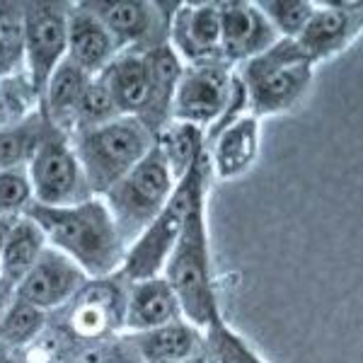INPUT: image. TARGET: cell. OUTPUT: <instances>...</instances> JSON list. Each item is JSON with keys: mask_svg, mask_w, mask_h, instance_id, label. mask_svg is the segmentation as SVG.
<instances>
[{"mask_svg": "<svg viewBox=\"0 0 363 363\" xmlns=\"http://www.w3.org/2000/svg\"><path fill=\"white\" fill-rule=\"evenodd\" d=\"M208 165L199 174L189 213L184 218L182 233L172 247L162 277L174 291L182 308V318L206 332L216 322L225 320L220 310L218 289H216L213 255L208 235Z\"/></svg>", "mask_w": 363, "mask_h": 363, "instance_id": "6da1fadb", "label": "cell"}, {"mask_svg": "<svg viewBox=\"0 0 363 363\" xmlns=\"http://www.w3.org/2000/svg\"><path fill=\"white\" fill-rule=\"evenodd\" d=\"M25 216L37 223L46 245L73 259L87 279L112 277L124 264L126 242L102 196L58 208L32 203Z\"/></svg>", "mask_w": 363, "mask_h": 363, "instance_id": "7a4b0ae2", "label": "cell"}, {"mask_svg": "<svg viewBox=\"0 0 363 363\" xmlns=\"http://www.w3.org/2000/svg\"><path fill=\"white\" fill-rule=\"evenodd\" d=\"M235 75L245 92L247 112L262 121L294 112L313 85L315 66L294 39H279L264 54L238 66Z\"/></svg>", "mask_w": 363, "mask_h": 363, "instance_id": "3957f363", "label": "cell"}, {"mask_svg": "<svg viewBox=\"0 0 363 363\" xmlns=\"http://www.w3.org/2000/svg\"><path fill=\"white\" fill-rule=\"evenodd\" d=\"M92 196H104L153 148V133L136 116H119L70 136Z\"/></svg>", "mask_w": 363, "mask_h": 363, "instance_id": "277c9868", "label": "cell"}, {"mask_svg": "<svg viewBox=\"0 0 363 363\" xmlns=\"http://www.w3.org/2000/svg\"><path fill=\"white\" fill-rule=\"evenodd\" d=\"M242 114L247 102L235 68L220 61L184 66L172 99V121L201 128L208 138Z\"/></svg>", "mask_w": 363, "mask_h": 363, "instance_id": "5b68a950", "label": "cell"}, {"mask_svg": "<svg viewBox=\"0 0 363 363\" xmlns=\"http://www.w3.org/2000/svg\"><path fill=\"white\" fill-rule=\"evenodd\" d=\"M174 186L177 179L172 177L157 150L150 148V153L102 196L126 247L165 208Z\"/></svg>", "mask_w": 363, "mask_h": 363, "instance_id": "8992f818", "label": "cell"}, {"mask_svg": "<svg viewBox=\"0 0 363 363\" xmlns=\"http://www.w3.org/2000/svg\"><path fill=\"white\" fill-rule=\"evenodd\" d=\"M126 294L128 281L119 272L112 277L87 279L70 303L51 315L49 325L70 342H95L126 335Z\"/></svg>", "mask_w": 363, "mask_h": 363, "instance_id": "52a82bcc", "label": "cell"}, {"mask_svg": "<svg viewBox=\"0 0 363 363\" xmlns=\"http://www.w3.org/2000/svg\"><path fill=\"white\" fill-rule=\"evenodd\" d=\"M203 167H206V153L189 169V174H184L177 182L169 201L153 218V223L126 247L124 264L119 269V274L126 281L162 277V269H165L169 255H172V247L182 233L186 213H189L191 194H194L196 179L203 172Z\"/></svg>", "mask_w": 363, "mask_h": 363, "instance_id": "ba28073f", "label": "cell"}, {"mask_svg": "<svg viewBox=\"0 0 363 363\" xmlns=\"http://www.w3.org/2000/svg\"><path fill=\"white\" fill-rule=\"evenodd\" d=\"M27 177L32 186V203L39 206H73L92 196L70 136L58 131L51 133L27 162Z\"/></svg>", "mask_w": 363, "mask_h": 363, "instance_id": "9c48e42d", "label": "cell"}, {"mask_svg": "<svg viewBox=\"0 0 363 363\" xmlns=\"http://www.w3.org/2000/svg\"><path fill=\"white\" fill-rule=\"evenodd\" d=\"M97 17L114 39L119 51H145L167 44L169 20H172L174 5L165 3H145V0H116V3H83Z\"/></svg>", "mask_w": 363, "mask_h": 363, "instance_id": "30bf717a", "label": "cell"}, {"mask_svg": "<svg viewBox=\"0 0 363 363\" xmlns=\"http://www.w3.org/2000/svg\"><path fill=\"white\" fill-rule=\"evenodd\" d=\"M70 3H22L25 17V73L42 95L46 80L66 58Z\"/></svg>", "mask_w": 363, "mask_h": 363, "instance_id": "8fae6325", "label": "cell"}, {"mask_svg": "<svg viewBox=\"0 0 363 363\" xmlns=\"http://www.w3.org/2000/svg\"><path fill=\"white\" fill-rule=\"evenodd\" d=\"M363 32V5L351 3H315V10L303 32L294 42L315 68L335 61Z\"/></svg>", "mask_w": 363, "mask_h": 363, "instance_id": "7c38bea8", "label": "cell"}, {"mask_svg": "<svg viewBox=\"0 0 363 363\" xmlns=\"http://www.w3.org/2000/svg\"><path fill=\"white\" fill-rule=\"evenodd\" d=\"M85 284L87 274L83 269L73 259H68L66 255L46 245L32 269L27 272V277L22 279V284L17 286L15 298L29 303L46 315H54L56 310L70 303V298Z\"/></svg>", "mask_w": 363, "mask_h": 363, "instance_id": "4fadbf2b", "label": "cell"}, {"mask_svg": "<svg viewBox=\"0 0 363 363\" xmlns=\"http://www.w3.org/2000/svg\"><path fill=\"white\" fill-rule=\"evenodd\" d=\"M167 44L184 66L223 63L218 3H177L169 20Z\"/></svg>", "mask_w": 363, "mask_h": 363, "instance_id": "5bb4252c", "label": "cell"}, {"mask_svg": "<svg viewBox=\"0 0 363 363\" xmlns=\"http://www.w3.org/2000/svg\"><path fill=\"white\" fill-rule=\"evenodd\" d=\"M218 17L220 58L230 68L242 66L279 42V34L257 3H218Z\"/></svg>", "mask_w": 363, "mask_h": 363, "instance_id": "9a60e30c", "label": "cell"}, {"mask_svg": "<svg viewBox=\"0 0 363 363\" xmlns=\"http://www.w3.org/2000/svg\"><path fill=\"white\" fill-rule=\"evenodd\" d=\"M262 121L250 112L206 138L208 172L220 182L240 179L259 160Z\"/></svg>", "mask_w": 363, "mask_h": 363, "instance_id": "2e32d148", "label": "cell"}, {"mask_svg": "<svg viewBox=\"0 0 363 363\" xmlns=\"http://www.w3.org/2000/svg\"><path fill=\"white\" fill-rule=\"evenodd\" d=\"M177 320L184 318H182L177 296L169 289L165 277L128 281L126 325H124L126 335L157 330V327H165L169 322H177Z\"/></svg>", "mask_w": 363, "mask_h": 363, "instance_id": "e0dca14e", "label": "cell"}, {"mask_svg": "<svg viewBox=\"0 0 363 363\" xmlns=\"http://www.w3.org/2000/svg\"><path fill=\"white\" fill-rule=\"evenodd\" d=\"M119 54L114 39L104 29L102 22L97 20L83 3L70 5L68 10V46L66 58L75 63L87 75H99L109 66V61Z\"/></svg>", "mask_w": 363, "mask_h": 363, "instance_id": "ac0fdd59", "label": "cell"}, {"mask_svg": "<svg viewBox=\"0 0 363 363\" xmlns=\"http://www.w3.org/2000/svg\"><path fill=\"white\" fill-rule=\"evenodd\" d=\"M143 56L145 66H148V95H145V107L138 121L155 136L167 121H172V99L184 63L169 49V44L155 46Z\"/></svg>", "mask_w": 363, "mask_h": 363, "instance_id": "d6986e66", "label": "cell"}, {"mask_svg": "<svg viewBox=\"0 0 363 363\" xmlns=\"http://www.w3.org/2000/svg\"><path fill=\"white\" fill-rule=\"evenodd\" d=\"M92 75L80 70L75 63L63 58L58 68L46 80L42 95H39V112L51 128L63 136H73L75 131V112H78L80 97L90 85Z\"/></svg>", "mask_w": 363, "mask_h": 363, "instance_id": "ffe728a7", "label": "cell"}, {"mask_svg": "<svg viewBox=\"0 0 363 363\" xmlns=\"http://www.w3.org/2000/svg\"><path fill=\"white\" fill-rule=\"evenodd\" d=\"M140 363H186L206 351L203 332L186 320L128 335Z\"/></svg>", "mask_w": 363, "mask_h": 363, "instance_id": "44dd1931", "label": "cell"}, {"mask_svg": "<svg viewBox=\"0 0 363 363\" xmlns=\"http://www.w3.org/2000/svg\"><path fill=\"white\" fill-rule=\"evenodd\" d=\"M95 78L107 87L121 116H140L148 95V66L136 51H119Z\"/></svg>", "mask_w": 363, "mask_h": 363, "instance_id": "7402d4cb", "label": "cell"}, {"mask_svg": "<svg viewBox=\"0 0 363 363\" xmlns=\"http://www.w3.org/2000/svg\"><path fill=\"white\" fill-rule=\"evenodd\" d=\"M46 247V240L37 223L22 216L10 225V233L5 238V245L0 250V294L15 296L17 286L27 277V272L37 262Z\"/></svg>", "mask_w": 363, "mask_h": 363, "instance_id": "603a6c76", "label": "cell"}, {"mask_svg": "<svg viewBox=\"0 0 363 363\" xmlns=\"http://www.w3.org/2000/svg\"><path fill=\"white\" fill-rule=\"evenodd\" d=\"M153 148L172 172V177L179 182L206 153V133L182 121H167L153 136Z\"/></svg>", "mask_w": 363, "mask_h": 363, "instance_id": "cb8c5ba5", "label": "cell"}, {"mask_svg": "<svg viewBox=\"0 0 363 363\" xmlns=\"http://www.w3.org/2000/svg\"><path fill=\"white\" fill-rule=\"evenodd\" d=\"M51 133L54 128L42 116L39 107L22 119L0 126V169L27 167V162Z\"/></svg>", "mask_w": 363, "mask_h": 363, "instance_id": "d4e9b609", "label": "cell"}, {"mask_svg": "<svg viewBox=\"0 0 363 363\" xmlns=\"http://www.w3.org/2000/svg\"><path fill=\"white\" fill-rule=\"evenodd\" d=\"M49 318L51 315L13 298L0 318V347L25 351L44 335V330L49 327Z\"/></svg>", "mask_w": 363, "mask_h": 363, "instance_id": "484cf974", "label": "cell"}, {"mask_svg": "<svg viewBox=\"0 0 363 363\" xmlns=\"http://www.w3.org/2000/svg\"><path fill=\"white\" fill-rule=\"evenodd\" d=\"M25 73L22 3H0V80Z\"/></svg>", "mask_w": 363, "mask_h": 363, "instance_id": "4316f807", "label": "cell"}, {"mask_svg": "<svg viewBox=\"0 0 363 363\" xmlns=\"http://www.w3.org/2000/svg\"><path fill=\"white\" fill-rule=\"evenodd\" d=\"M203 337H206V351L211 359H213V363H269L264 356L252 347L238 330H233L225 320L208 327V330L203 332Z\"/></svg>", "mask_w": 363, "mask_h": 363, "instance_id": "83f0119b", "label": "cell"}, {"mask_svg": "<svg viewBox=\"0 0 363 363\" xmlns=\"http://www.w3.org/2000/svg\"><path fill=\"white\" fill-rule=\"evenodd\" d=\"M257 5L279 39H296L315 10L313 0H259Z\"/></svg>", "mask_w": 363, "mask_h": 363, "instance_id": "f1b7e54d", "label": "cell"}, {"mask_svg": "<svg viewBox=\"0 0 363 363\" xmlns=\"http://www.w3.org/2000/svg\"><path fill=\"white\" fill-rule=\"evenodd\" d=\"M119 116L121 114H119V109H116L112 95L107 92V87L99 83L97 78H92L90 85L85 87L83 97H80L78 112H75V131L109 124V121L119 119Z\"/></svg>", "mask_w": 363, "mask_h": 363, "instance_id": "f546056e", "label": "cell"}, {"mask_svg": "<svg viewBox=\"0 0 363 363\" xmlns=\"http://www.w3.org/2000/svg\"><path fill=\"white\" fill-rule=\"evenodd\" d=\"M32 186H29L27 167L0 169V218L17 220L32 206Z\"/></svg>", "mask_w": 363, "mask_h": 363, "instance_id": "4dcf8cb0", "label": "cell"}, {"mask_svg": "<svg viewBox=\"0 0 363 363\" xmlns=\"http://www.w3.org/2000/svg\"><path fill=\"white\" fill-rule=\"evenodd\" d=\"M0 363H27V361H25V354H22V351L0 347Z\"/></svg>", "mask_w": 363, "mask_h": 363, "instance_id": "1f68e13d", "label": "cell"}, {"mask_svg": "<svg viewBox=\"0 0 363 363\" xmlns=\"http://www.w3.org/2000/svg\"><path fill=\"white\" fill-rule=\"evenodd\" d=\"M186 363H213V359H211V356H208V351H203V354L194 356V359L186 361Z\"/></svg>", "mask_w": 363, "mask_h": 363, "instance_id": "d6a6232c", "label": "cell"}, {"mask_svg": "<svg viewBox=\"0 0 363 363\" xmlns=\"http://www.w3.org/2000/svg\"><path fill=\"white\" fill-rule=\"evenodd\" d=\"M15 296H5V294H0V318H3V313H5V308L10 306V301H13Z\"/></svg>", "mask_w": 363, "mask_h": 363, "instance_id": "836d02e7", "label": "cell"}, {"mask_svg": "<svg viewBox=\"0 0 363 363\" xmlns=\"http://www.w3.org/2000/svg\"><path fill=\"white\" fill-rule=\"evenodd\" d=\"M5 124H8V114H5L3 102H0V126H5Z\"/></svg>", "mask_w": 363, "mask_h": 363, "instance_id": "e575fe53", "label": "cell"}]
</instances>
